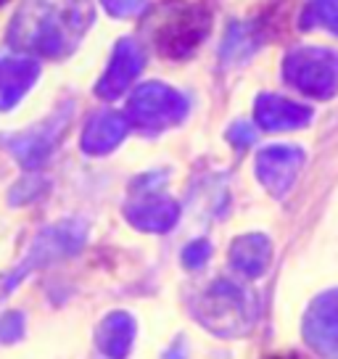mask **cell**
<instances>
[{
	"label": "cell",
	"mask_w": 338,
	"mask_h": 359,
	"mask_svg": "<svg viewBox=\"0 0 338 359\" xmlns=\"http://www.w3.org/2000/svg\"><path fill=\"white\" fill-rule=\"evenodd\" d=\"M82 243H85V227L79 222H61L56 227L46 230L43 236L37 238V243L32 246L29 257L24 259L22 267L13 272V278L6 280V288H13L29 269H37L43 267V264H48V262H53V259L69 257V254L79 251Z\"/></svg>",
	"instance_id": "8992f818"
},
{
	"label": "cell",
	"mask_w": 338,
	"mask_h": 359,
	"mask_svg": "<svg viewBox=\"0 0 338 359\" xmlns=\"http://www.w3.org/2000/svg\"><path fill=\"white\" fill-rule=\"evenodd\" d=\"M140 69H143V50H140V45L133 37H124L114 48L111 64L103 72L101 82L95 85V93L101 98H116V95H122L124 90L130 88V82L140 74Z\"/></svg>",
	"instance_id": "9c48e42d"
},
{
	"label": "cell",
	"mask_w": 338,
	"mask_h": 359,
	"mask_svg": "<svg viewBox=\"0 0 338 359\" xmlns=\"http://www.w3.org/2000/svg\"><path fill=\"white\" fill-rule=\"evenodd\" d=\"M135 341V320L127 312H114L95 330V344L109 359H124Z\"/></svg>",
	"instance_id": "9a60e30c"
},
{
	"label": "cell",
	"mask_w": 338,
	"mask_h": 359,
	"mask_svg": "<svg viewBox=\"0 0 338 359\" xmlns=\"http://www.w3.org/2000/svg\"><path fill=\"white\" fill-rule=\"evenodd\" d=\"M198 320L217 336L236 338L243 336L254 325L257 302L243 288L230 280H217L198 302Z\"/></svg>",
	"instance_id": "3957f363"
},
{
	"label": "cell",
	"mask_w": 338,
	"mask_h": 359,
	"mask_svg": "<svg viewBox=\"0 0 338 359\" xmlns=\"http://www.w3.org/2000/svg\"><path fill=\"white\" fill-rule=\"evenodd\" d=\"M283 74L309 98H330L338 90V53L323 48L293 50L283 61Z\"/></svg>",
	"instance_id": "277c9868"
},
{
	"label": "cell",
	"mask_w": 338,
	"mask_h": 359,
	"mask_svg": "<svg viewBox=\"0 0 338 359\" xmlns=\"http://www.w3.org/2000/svg\"><path fill=\"white\" fill-rule=\"evenodd\" d=\"M272 248L270 241L259 233H251V236L238 238L233 248H230V264L243 272L246 278H259L264 275V269L270 264Z\"/></svg>",
	"instance_id": "2e32d148"
},
{
	"label": "cell",
	"mask_w": 338,
	"mask_h": 359,
	"mask_svg": "<svg viewBox=\"0 0 338 359\" xmlns=\"http://www.w3.org/2000/svg\"><path fill=\"white\" fill-rule=\"evenodd\" d=\"M40 67L32 58H0V109H11L34 85Z\"/></svg>",
	"instance_id": "7c38bea8"
},
{
	"label": "cell",
	"mask_w": 338,
	"mask_h": 359,
	"mask_svg": "<svg viewBox=\"0 0 338 359\" xmlns=\"http://www.w3.org/2000/svg\"><path fill=\"white\" fill-rule=\"evenodd\" d=\"M90 22V0H22L8 40L32 56L61 58L77 48Z\"/></svg>",
	"instance_id": "6da1fadb"
},
{
	"label": "cell",
	"mask_w": 338,
	"mask_h": 359,
	"mask_svg": "<svg viewBox=\"0 0 338 359\" xmlns=\"http://www.w3.org/2000/svg\"><path fill=\"white\" fill-rule=\"evenodd\" d=\"M257 45H259L257 27H254V24H236V27H230V32H227L225 48H222V58H225V64L243 61Z\"/></svg>",
	"instance_id": "e0dca14e"
},
{
	"label": "cell",
	"mask_w": 338,
	"mask_h": 359,
	"mask_svg": "<svg viewBox=\"0 0 338 359\" xmlns=\"http://www.w3.org/2000/svg\"><path fill=\"white\" fill-rule=\"evenodd\" d=\"M227 140L241 151V148H248L254 140H257V133L248 122H236L230 130H227Z\"/></svg>",
	"instance_id": "44dd1931"
},
{
	"label": "cell",
	"mask_w": 338,
	"mask_h": 359,
	"mask_svg": "<svg viewBox=\"0 0 338 359\" xmlns=\"http://www.w3.org/2000/svg\"><path fill=\"white\" fill-rule=\"evenodd\" d=\"M101 3L114 16H135L146 8V0H101Z\"/></svg>",
	"instance_id": "7402d4cb"
},
{
	"label": "cell",
	"mask_w": 338,
	"mask_h": 359,
	"mask_svg": "<svg viewBox=\"0 0 338 359\" xmlns=\"http://www.w3.org/2000/svg\"><path fill=\"white\" fill-rule=\"evenodd\" d=\"M185 111H188V103L180 93L167 88V85H158V82L140 85L127 103L130 119L140 127H148V130H158V127L180 122Z\"/></svg>",
	"instance_id": "5b68a950"
},
{
	"label": "cell",
	"mask_w": 338,
	"mask_h": 359,
	"mask_svg": "<svg viewBox=\"0 0 338 359\" xmlns=\"http://www.w3.org/2000/svg\"><path fill=\"white\" fill-rule=\"evenodd\" d=\"M127 219L135 224L137 230H146V233H164L172 224L177 222L180 217V206L164 198V196H154V198H143V201L130 203L127 209Z\"/></svg>",
	"instance_id": "5bb4252c"
},
{
	"label": "cell",
	"mask_w": 338,
	"mask_h": 359,
	"mask_svg": "<svg viewBox=\"0 0 338 359\" xmlns=\"http://www.w3.org/2000/svg\"><path fill=\"white\" fill-rule=\"evenodd\" d=\"M130 122L124 114L116 111H103L98 116H93L85 133H82V151L90 154V156H103L122 143L127 137Z\"/></svg>",
	"instance_id": "8fae6325"
},
{
	"label": "cell",
	"mask_w": 338,
	"mask_h": 359,
	"mask_svg": "<svg viewBox=\"0 0 338 359\" xmlns=\"http://www.w3.org/2000/svg\"><path fill=\"white\" fill-rule=\"evenodd\" d=\"M212 257V246L206 243V241H196V243H191V246L182 251V262H185V267H201L206 259Z\"/></svg>",
	"instance_id": "ffe728a7"
},
{
	"label": "cell",
	"mask_w": 338,
	"mask_h": 359,
	"mask_svg": "<svg viewBox=\"0 0 338 359\" xmlns=\"http://www.w3.org/2000/svg\"><path fill=\"white\" fill-rule=\"evenodd\" d=\"M146 32L151 34L158 53L185 58L209 32V13L193 3L167 0L148 16Z\"/></svg>",
	"instance_id": "7a4b0ae2"
},
{
	"label": "cell",
	"mask_w": 338,
	"mask_h": 359,
	"mask_svg": "<svg viewBox=\"0 0 338 359\" xmlns=\"http://www.w3.org/2000/svg\"><path fill=\"white\" fill-rule=\"evenodd\" d=\"M302 27H323L327 32L338 34V0H312L302 13Z\"/></svg>",
	"instance_id": "ac0fdd59"
},
{
	"label": "cell",
	"mask_w": 338,
	"mask_h": 359,
	"mask_svg": "<svg viewBox=\"0 0 338 359\" xmlns=\"http://www.w3.org/2000/svg\"><path fill=\"white\" fill-rule=\"evenodd\" d=\"M304 338L320 357L338 359V291L312 302L304 317Z\"/></svg>",
	"instance_id": "52a82bcc"
},
{
	"label": "cell",
	"mask_w": 338,
	"mask_h": 359,
	"mask_svg": "<svg viewBox=\"0 0 338 359\" xmlns=\"http://www.w3.org/2000/svg\"><path fill=\"white\" fill-rule=\"evenodd\" d=\"M304 167V151L296 146H272L257 156V175L272 196H285Z\"/></svg>",
	"instance_id": "ba28073f"
},
{
	"label": "cell",
	"mask_w": 338,
	"mask_h": 359,
	"mask_svg": "<svg viewBox=\"0 0 338 359\" xmlns=\"http://www.w3.org/2000/svg\"><path fill=\"white\" fill-rule=\"evenodd\" d=\"M3 3H6V0H0V6H3Z\"/></svg>",
	"instance_id": "603a6c76"
},
{
	"label": "cell",
	"mask_w": 338,
	"mask_h": 359,
	"mask_svg": "<svg viewBox=\"0 0 338 359\" xmlns=\"http://www.w3.org/2000/svg\"><path fill=\"white\" fill-rule=\"evenodd\" d=\"M22 333H24V317L19 312H8L0 317V341L3 344L19 341Z\"/></svg>",
	"instance_id": "d6986e66"
},
{
	"label": "cell",
	"mask_w": 338,
	"mask_h": 359,
	"mask_svg": "<svg viewBox=\"0 0 338 359\" xmlns=\"http://www.w3.org/2000/svg\"><path fill=\"white\" fill-rule=\"evenodd\" d=\"M67 119H69V106H64V111L58 114V116H53V119H48L46 124H40L37 130H29V133L13 137L11 151L16 154V158L22 161L24 167L27 169L40 167L50 156V151L56 148L58 137H61L64 127H67Z\"/></svg>",
	"instance_id": "30bf717a"
},
{
	"label": "cell",
	"mask_w": 338,
	"mask_h": 359,
	"mask_svg": "<svg viewBox=\"0 0 338 359\" xmlns=\"http://www.w3.org/2000/svg\"><path fill=\"white\" fill-rule=\"evenodd\" d=\"M257 122L264 130H296L312 119V111L302 103L285 101L280 95H262L257 101Z\"/></svg>",
	"instance_id": "4fadbf2b"
}]
</instances>
